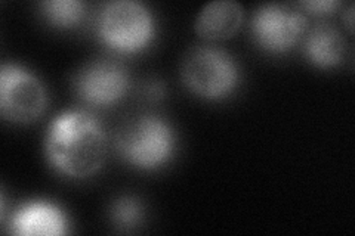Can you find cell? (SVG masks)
<instances>
[{"label": "cell", "instance_id": "3", "mask_svg": "<svg viewBox=\"0 0 355 236\" xmlns=\"http://www.w3.org/2000/svg\"><path fill=\"white\" fill-rule=\"evenodd\" d=\"M185 84L206 99H222L239 84V66L225 51L202 46L188 53L182 66Z\"/></svg>", "mask_w": 355, "mask_h": 236}, {"label": "cell", "instance_id": "6", "mask_svg": "<svg viewBox=\"0 0 355 236\" xmlns=\"http://www.w3.org/2000/svg\"><path fill=\"white\" fill-rule=\"evenodd\" d=\"M306 30V17L288 6L268 3L258 8L252 18V35L263 51H291Z\"/></svg>", "mask_w": 355, "mask_h": 236}, {"label": "cell", "instance_id": "9", "mask_svg": "<svg viewBox=\"0 0 355 236\" xmlns=\"http://www.w3.org/2000/svg\"><path fill=\"white\" fill-rule=\"evenodd\" d=\"M10 232L15 235H49L65 233L62 212L49 202H31L21 207L10 221Z\"/></svg>", "mask_w": 355, "mask_h": 236}, {"label": "cell", "instance_id": "12", "mask_svg": "<svg viewBox=\"0 0 355 236\" xmlns=\"http://www.w3.org/2000/svg\"><path fill=\"white\" fill-rule=\"evenodd\" d=\"M142 215L144 210L141 202L133 197H120L111 207V219L123 230L138 226L142 220Z\"/></svg>", "mask_w": 355, "mask_h": 236}, {"label": "cell", "instance_id": "8", "mask_svg": "<svg viewBox=\"0 0 355 236\" xmlns=\"http://www.w3.org/2000/svg\"><path fill=\"white\" fill-rule=\"evenodd\" d=\"M244 18L243 6L234 0H216L200 10L194 28L203 39L220 40L236 35Z\"/></svg>", "mask_w": 355, "mask_h": 236}, {"label": "cell", "instance_id": "5", "mask_svg": "<svg viewBox=\"0 0 355 236\" xmlns=\"http://www.w3.org/2000/svg\"><path fill=\"white\" fill-rule=\"evenodd\" d=\"M46 108V92L36 75L22 66L5 64L0 71V112L3 118L26 125Z\"/></svg>", "mask_w": 355, "mask_h": 236}, {"label": "cell", "instance_id": "13", "mask_svg": "<svg viewBox=\"0 0 355 236\" xmlns=\"http://www.w3.org/2000/svg\"><path fill=\"white\" fill-rule=\"evenodd\" d=\"M299 5L315 15H326L333 12L340 2H338V0H309V2H301Z\"/></svg>", "mask_w": 355, "mask_h": 236}, {"label": "cell", "instance_id": "11", "mask_svg": "<svg viewBox=\"0 0 355 236\" xmlns=\"http://www.w3.org/2000/svg\"><path fill=\"white\" fill-rule=\"evenodd\" d=\"M42 8L49 22L60 28L77 26L85 15V5L79 0H46Z\"/></svg>", "mask_w": 355, "mask_h": 236}, {"label": "cell", "instance_id": "2", "mask_svg": "<svg viewBox=\"0 0 355 236\" xmlns=\"http://www.w3.org/2000/svg\"><path fill=\"white\" fill-rule=\"evenodd\" d=\"M98 33L108 46L120 52H138L153 39L154 22L150 10L135 0H116L104 6Z\"/></svg>", "mask_w": 355, "mask_h": 236}, {"label": "cell", "instance_id": "14", "mask_svg": "<svg viewBox=\"0 0 355 236\" xmlns=\"http://www.w3.org/2000/svg\"><path fill=\"white\" fill-rule=\"evenodd\" d=\"M352 5L349 6V10H348V27H349V30L352 31Z\"/></svg>", "mask_w": 355, "mask_h": 236}, {"label": "cell", "instance_id": "7", "mask_svg": "<svg viewBox=\"0 0 355 236\" xmlns=\"http://www.w3.org/2000/svg\"><path fill=\"white\" fill-rule=\"evenodd\" d=\"M76 87L86 102L110 105L125 96L129 87V78L123 66L117 62L99 61L86 66L77 75Z\"/></svg>", "mask_w": 355, "mask_h": 236}, {"label": "cell", "instance_id": "1", "mask_svg": "<svg viewBox=\"0 0 355 236\" xmlns=\"http://www.w3.org/2000/svg\"><path fill=\"white\" fill-rule=\"evenodd\" d=\"M46 154L52 165L61 173L70 177H87L103 167L107 140L92 116L69 111L49 125Z\"/></svg>", "mask_w": 355, "mask_h": 236}, {"label": "cell", "instance_id": "4", "mask_svg": "<svg viewBox=\"0 0 355 236\" xmlns=\"http://www.w3.org/2000/svg\"><path fill=\"white\" fill-rule=\"evenodd\" d=\"M117 148L130 164L142 170H153L172 156L175 136L164 120L144 116L120 133Z\"/></svg>", "mask_w": 355, "mask_h": 236}, {"label": "cell", "instance_id": "10", "mask_svg": "<svg viewBox=\"0 0 355 236\" xmlns=\"http://www.w3.org/2000/svg\"><path fill=\"white\" fill-rule=\"evenodd\" d=\"M347 51V42L340 31L329 24H318L309 31L305 40L308 60L320 69L338 65Z\"/></svg>", "mask_w": 355, "mask_h": 236}]
</instances>
